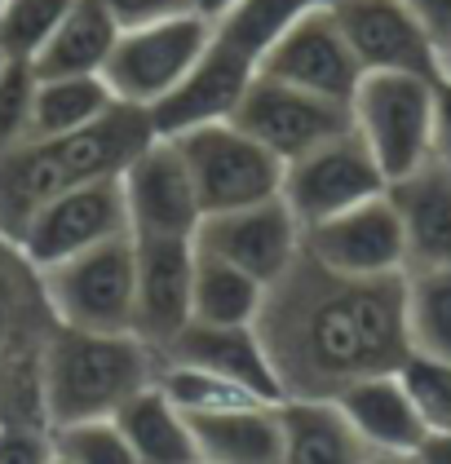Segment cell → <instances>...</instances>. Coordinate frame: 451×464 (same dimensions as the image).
I'll return each instance as SVG.
<instances>
[{
  "instance_id": "cell-1",
  "label": "cell",
  "mask_w": 451,
  "mask_h": 464,
  "mask_svg": "<svg viewBox=\"0 0 451 464\" xmlns=\"http://www.w3.org/2000/svg\"><path fill=\"white\" fill-rule=\"evenodd\" d=\"M257 336L270 358L279 402L341 398L354 381L403 372L407 341V275L354 279L319 266L310 252L266 287Z\"/></svg>"
},
{
  "instance_id": "cell-2",
  "label": "cell",
  "mask_w": 451,
  "mask_h": 464,
  "mask_svg": "<svg viewBox=\"0 0 451 464\" xmlns=\"http://www.w3.org/2000/svg\"><path fill=\"white\" fill-rule=\"evenodd\" d=\"M151 138H160L151 111L115 102L89 129H75L63 138H27L14 150H0V239L18 244L27 221L49 199L75 186L120 178Z\"/></svg>"
},
{
  "instance_id": "cell-3",
  "label": "cell",
  "mask_w": 451,
  "mask_h": 464,
  "mask_svg": "<svg viewBox=\"0 0 451 464\" xmlns=\"http://www.w3.org/2000/svg\"><path fill=\"white\" fill-rule=\"evenodd\" d=\"M160 354L133 332H84L58 323L44 362L49 429L75 420H106L133 393L155 385Z\"/></svg>"
},
{
  "instance_id": "cell-4",
  "label": "cell",
  "mask_w": 451,
  "mask_h": 464,
  "mask_svg": "<svg viewBox=\"0 0 451 464\" xmlns=\"http://www.w3.org/2000/svg\"><path fill=\"white\" fill-rule=\"evenodd\" d=\"M434 84L429 75L368 72L349 98V124L372 150L385 181H398L434 160Z\"/></svg>"
},
{
  "instance_id": "cell-5",
  "label": "cell",
  "mask_w": 451,
  "mask_h": 464,
  "mask_svg": "<svg viewBox=\"0 0 451 464\" xmlns=\"http://www.w3.org/2000/svg\"><path fill=\"white\" fill-rule=\"evenodd\" d=\"M35 279L58 323L84 332H133V296H138L133 235L106 239L58 266H44L35 270Z\"/></svg>"
},
{
  "instance_id": "cell-6",
  "label": "cell",
  "mask_w": 451,
  "mask_h": 464,
  "mask_svg": "<svg viewBox=\"0 0 451 464\" xmlns=\"http://www.w3.org/2000/svg\"><path fill=\"white\" fill-rule=\"evenodd\" d=\"M186 173L195 181L200 208L209 213H230V208H248L261 199H275L283 186V164L266 146H257L243 129L230 120H212L200 129H186L173 138Z\"/></svg>"
},
{
  "instance_id": "cell-7",
  "label": "cell",
  "mask_w": 451,
  "mask_h": 464,
  "mask_svg": "<svg viewBox=\"0 0 451 464\" xmlns=\"http://www.w3.org/2000/svg\"><path fill=\"white\" fill-rule=\"evenodd\" d=\"M209 32L212 23H204L200 14H177V18H164V23H146V27L120 32V40H115V49H111V58L103 67L111 98L138 111L160 107L186 80L195 58L204 53Z\"/></svg>"
},
{
  "instance_id": "cell-8",
  "label": "cell",
  "mask_w": 451,
  "mask_h": 464,
  "mask_svg": "<svg viewBox=\"0 0 451 464\" xmlns=\"http://www.w3.org/2000/svg\"><path fill=\"white\" fill-rule=\"evenodd\" d=\"M54 310L40 292L35 270L23 261L14 301H9V323L0 341V425H27L49 429V407H44V362H49V336H54Z\"/></svg>"
},
{
  "instance_id": "cell-9",
  "label": "cell",
  "mask_w": 451,
  "mask_h": 464,
  "mask_svg": "<svg viewBox=\"0 0 451 464\" xmlns=\"http://www.w3.org/2000/svg\"><path fill=\"white\" fill-rule=\"evenodd\" d=\"M385 173L377 169L372 150L358 142V133L346 129L328 142H319L314 150L297 155L283 164V186H279V199L292 208V217L301 221V230L314 221H328V217L346 213L354 204L385 195Z\"/></svg>"
},
{
  "instance_id": "cell-10",
  "label": "cell",
  "mask_w": 451,
  "mask_h": 464,
  "mask_svg": "<svg viewBox=\"0 0 451 464\" xmlns=\"http://www.w3.org/2000/svg\"><path fill=\"white\" fill-rule=\"evenodd\" d=\"M133 239H195L204 208L173 138H151L120 173Z\"/></svg>"
},
{
  "instance_id": "cell-11",
  "label": "cell",
  "mask_w": 451,
  "mask_h": 464,
  "mask_svg": "<svg viewBox=\"0 0 451 464\" xmlns=\"http://www.w3.org/2000/svg\"><path fill=\"white\" fill-rule=\"evenodd\" d=\"M230 124L243 129L257 146H266L279 164H288V160L314 150L319 142L354 129L346 102L319 98V93H306V89H292V84L270 80V75H257L248 84V93L240 98Z\"/></svg>"
},
{
  "instance_id": "cell-12",
  "label": "cell",
  "mask_w": 451,
  "mask_h": 464,
  "mask_svg": "<svg viewBox=\"0 0 451 464\" xmlns=\"http://www.w3.org/2000/svg\"><path fill=\"white\" fill-rule=\"evenodd\" d=\"M120 235H129V213H124L120 178H106L49 199L27 221V230L18 235L14 248L32 270H44V266H58L75 252H89Z\"/></svg>"
},
{
  "instance_id": "cell-13",
  "label": "cell",
  "mask_w": 451,
  "mask_h": 464,
  "mask_svg": "<svg viewBox=\"0 0 451 464\" xmlns=\"http://www.w3.org/2000/svg\"><path fill=\"white\" fill-rule=\"evenodd\" d=\"M301 248L319 266L341 270L354 279H389L407 275V244H403V221L394 213L389 195H372L346 213L314 221L301 230Z\"/></svg>"
},
{
  "instance_id": "cell-14",
  "label": "cell",
  "mask_w": 451,
  "mask_h": 464,
  "mask_svg": "<svg viewBox=\"0 0 451 464\" xmlns=\"http://www.w3.org/2000/svg\"><path fill=\"white\" fill-rule=\"evenodd\" d=\"M257 75H270L283 80L292 89H306L319 98H332V102H346L354 98L363 67L354 58V49L341 36V23L328 5H310L283 36L266 49Z\"/></svg>"
},
{
  "instance_id": "cell-15",
  "label": "cell",
  "mask_w": 451,
  "mask_h": 464,
  "mask_svg": "<svg viewBox=\"0 0 451 464\" xmlns=\"http://www.w3.org/2000/svg\"><path fill=\"white\" fill-rule=\"evenodd\" d=\"M195 248L240 266L243 275L270 287L301 256V221L275 195V199H261L248 208L209 213L195 230Z\"/></svg>"
},
{
  "instance_id": "cell-16",
  "label": "cell",
  "mask_w": 451,
  "mask_h": 464,
  "mask_svg": "<svg viewBox=\"0 0 451 464\" xmlns=\"http://www.w3.org/2000/svg\"><path fill=\"white\" fill-rule=\"evenodd\" d=\"M328 9L337 14L341 36L354 49L363 75L403 72L438 80V44L403 0H341Z\"/></svg>"
},
{
  "instance_id": "cell-17",
  "label": "cell",
  "mask_w": 451,
  "mask_h": 464,
  "mask_svg": "<svg viewBox=\"0 0 451 464\" xmlns=\"http://www.w3.org/2000/svg\"><path fill=\"white\" fill-rule=\"evenodd\" d=\"M252 80H257V58H248L230 40L209 32V44L195 58V67L186 72V80L160 107H151V124L160 138H177V133L212 124V120H230Z\"/></svg>"
},
{
  "instance_id": "cell-18",
  "label": "cell",
  "mask_w": 451,
  "mask_h": 464,
  "mask_svg": "<svg viewBox=\"0 0 451 464\" xmlns=\"http://www.w3.org/2000/svg\"><path fill=\"white\" fill-rule=\"evenodd\" d=\"M138 252V296H133V336L155 354L191 323V270L195 239H133Z\"/></svg>"
},
{
  "instance_id": "cell-19",
  "label": "cell",
  "mask_w": 451,
  "mask_h": 464,
  "mask_svg": "<svg viewBox=\"0 0 451 464\" xmlns=\"http://www.w3.org/2000/svg\"><path fill=\"white\" fill-rule=\"evenodd\" d=\"M346 420L354 425V433L368 442V451H398L412 456L425 433H429V416L420 407L417 390L407 385L403 372H381L368 381H354L341 398H332Z\"/></svg>"
},
{
  "instance_id": "cell-20",
  "label": "cell",
  "mask_w": 451,
  "mask_h": 464,
  "mask_svg": "<svg viewBox=\"0 0 451 464\" xmlns=\"http://www.w3.org/2000/svg\"><path fill=\"white\" fill-rule=\"evenodd\" d=\"M164 362H181V367H200L212 376H226L243 390H252L266 402H279V385L270 372V358L261 350L257 327H221V323H186L173 341L160 350Z\"/></svg>"
},
{
  "instance_id": "cell-21",
  "label": "cell",
  "mask_w": 451,
  "mask_h": 464,
  "mask_svg": "<svg viewBox=\"0 0 451 464\" xmlns=\"http://www.w3.org/2000/svg\"><path fill=\"white\" fill-rule=\"evenodd\" d=\"M385 195H389L394 213L403 221L407 275L451 266V169L429 160L417 173L389 181Z\"/></svg>"
},
{
  "instance_id": "cell-22",
  "label": "cell",
  "mask_w": 451,
  "mask_h": 464,
  "mask_svg": "<svg viewBox=\"0 0 451 464\" xmlns=\"http://www.w3.org/2000/svg\"><path fill=\"white\" fill-rule=\"evenodd\" d=\"M204 464H279L283 460V425L279 402H252L235 411L186 416Z\"/></svg>"
},
{
  "instance_id": "cell-23",
  "label": "cell",
  "mask_w": 451,
  "mask_h": 464,
  "mask_svg": "<svg viewBox=\"0 0 451 464\" xmlns=\"http://www.w3.org/2000/svg\"><path fill=\"white\" fill-rule=\"evenodd\" d=\"M283 460L279 464H368L372 451L354 433L346 411L332 398L319 402H279Z\"/></svg>"
},
{
  "instance_id": "cell-24",
  "label": "cell",
  "mask_w": 451,
  "mask_h": 464,
  "mask_svg": "<svg viewBox=\"0 0 451 464\" xmlns=\"http://www.w3.org/2000/svg\"><path fill=\"white\" fill-rule=\"evenodd\" d=\"M111 420L120 425L138 464H200L191 420L160 393V385H146L142 393H133Z\"/></svg>"
},
{
  "instance_id": "cell-25",
  "label": "cell",
  "mask_w": 451,
  "mask_h": 464,
  "mask_svg": "<svg viewBox=\"0 0 451 464\" xmlns=\"http://www.w3.org/2000/svg\"><path fill=\"white\" fill-rule=\"evenodd\" d=\"M115 40H120V27L111 23V14L103 5L98 0H75L71 14L63 18V27L35 53L32 72L40 80H49V75H103Z\"/></svg>"
},
{
  "instance_id": "cell-26",
  "label": "cell",
  "mask_w": 451,
  "mask_h": 464,
  "mask_svg": "<svg viewBox=\"0 0 451 464\" xmlns=\"http://www.w3.org/2000/svg\"><path fill=\"white\" fill-rule=\"evenodd\" d=\"M266 301V284L243 275L240 266L195 248V270H191V319L221 323V327H252Z\"/></svg>"
},
{
  "instance_id": "cell-27",
  "label": "cell",
  "mask_w": 451,
  "mask_h": 464,
  "mask_svg": "<svg viewBox=\"0 0 451 464\" xmlns=\"http://www.w3.org/2000/svg\"><path fill=\"white\" fill-rule=\"evenodd\" d=\"M115 107L103 75H35V107H32V138H63L75 129L98 124Z\"/></svg>"
},
{
  "instance_id": "cell-28",
  "label": "cell",
  "mask_w": 451,
  "mask_h": 464,
  "mask_svg": "<svg viewBox=\"0 0 451 464\" xmlns=\"http://www.w3.org/2000/svg\"><path fill=\"white\" fill-rule=\"evenodd\" d=\"M407 341L412 358L451 367V266L407 275Z\"/></svg>"
},
{
  "instance_id": "cell-29",
  "label": "cell",
  "mask_w": 451,
  "mask_h": 464,
  "mask_svg": "<svg viewBox=\"0 0 451 464\" xmlns=\"http://www.w3.org/2000/svg\"><path fill=\"white\" fill-rule=\"evenodd\" d=\"M310 5L314 0H235V5L212 23V32L221 40H230L235 49H243L248 58H257V67H261L266 49L292 27Z\"/></svg>"
},
{
  "instance_id": "cell-30",
  "label": "cell",
  "mask_w": 451,
  "mask_h": 464,
  "mask_svg": "<svg viewBox=\"0 0 451 464\" xmlns=\"http://www.w3.org/2000/svg\"><path fill=\"white\" fill-rule=\"evenodd\" d=\"M155 385L181 416H209V411H235V407L266 402V398H257L252 390H243L235 381H226V376H212V372H200V367H181V362H164V358H160Z\"/></svg>"
},
{
  "instance_id": "cell-31",
  "label": "cell",
  "mask_w": 451,
  "mask_h": 464,
  "mask_svg": "<svg viewBox=\"0 0 451 464\" xmlns=\"http://www.w3.org/2000/svg\"><path fill=\"white\" fill-rule=\"evenodd\" d=\"M75 0H5L0 9V53L5 63H27L49 44V36L63 27Z\"/></svg>"
},
{
  "instance_id": "cell-32",
  "label": "cell",
  "mask_w": 451,
  "mask_h": 464,
  "mask_svg": "<svg viewBox=\"0 0 451 464\" xmlns=\"http://www.w3.org/2000/svg\"><path fill=\"white\" fill-rule=\"evenodd\" d=\"M54 433V451L71 464H138L120 425L106 420H75V425H58Z\"/></svg>"
},
{
  "instance_id": "cell-33",
  "label": "cell",
  "mask_w": 451,
  "mask_h": 464,
  "mask_svg": "<svg viewBox=\"0 0 451 464\" xmlns=\"http://www.w3.org/2000/svg\"><path fill=\"white\" fill-rule=\"evenodd\" d=\"M32 107H35V72L27 63L0 67V150H14L32 138Z\"/></svg>"
},
{
  "instance_id": "cell-34",
  "label": "cell",
  "mask_w": 451,
  "mask_h": 464,
  "mask_svg": "<svg viewBox=\"0 0 451 464\" xmlns=\"http://www.w3.org/2000/svg\"><path fill=\"white\" fill-rule=\"evenodd\" d=\"M0 464H54V433L27 425H0Z\"/></svg>"
},
{
  "instance_id": "cell-35",
  "label": "cell",
  "mask_w": 451,
  "mask_h": 464,
  "mask_svg": "<svg viewBox=\"0 0 451 464\" xmlns=\"http://www.w3.org/2000/svg\"><path fill=\"white\" fill-rule=\"evenodd\" d=\"M111 23L120 32L129 27H146V23H164V18H177V14H191V0H98Z\"/></svg>"
},
{
  "instance_id": "cell-36",
  "label": "cell",
  "mask_w": 451,
  "mask_h": 464,
  "mask_svg": "<svg viewBox=\"0 0 451 464\" xmlns=\"http://www.w3.org/2000/svg\"><path fill=\"white\" fill-rule=\"evenodd\" d=\"M434 160L451 169V84H434Z\"/></svg>"
},
{
  "instance_id": "cell-37",
  "label": "cell",
  "mask_w": 451,
  "mask_h": 464,
  "mask_svg": "<svg viewBox=\"0 0 451 464\" xmlns=\"http://www.w3.org/2000/svg\"><path fill=\"white\" fill-rule=\"evenodd\" d=\"M420 18V27L434 36V44L451 40V0H403Z\"/></svg>"
},
{
  "instance_id": "cell-38",
  "label": "cell",
  "mask_w": 451,
  "mask_h": 464,
  "mask_svg": "<svg viewBox=\"0 0 451 464\" xmlns=\"http://www.w3.org/2000/svg\"><path fill=\"white\" fill-rule=\"evenodd\" d=\"M18 270H23V256H18V248L0 239V341H5V323H9V301H14Z\"/></svg>"
},
{
  "instance_id": "cell-39",
  "label": "cell",
  "mask_w": 451,
  "mask_h": 464,
  "mask_svg": "<svg viewBox=\"0 0 451 464\" xmlns=\"http://www.w3.org/2000/svg\"><path fill=\"white\" fill-rule=\"evenodd\" d=\"M420 464H451V429H429L425 442L417 447Z\"/></svg>"
},
{
  "instance_id": "cell-40",
  "label": "cell",
  "mask_w": 451,
  "mask_h": 464,
  "mask_svg": "<svg viewBox=\"0 0 451 464\" xmlns=\"http://www.w3.org/2000/svg\"><path fill=\"white\" fill-rule=\"evenodd\" d=\"M230 5H235V0H191V14H200L204 23H217Z\"/></svg>"
},
{
  "instance_id": "cell-41",
  "label": "cell",
  "mask_w": 451,
  "mask_h": 464,
  "mask_svg": "<svg viewBox=\"0 0 451 464\" xmlns=\"http://www.w3.org/2000/svg\"><path fill=\"white\" fill-rule=\"evenodd\" d=\"M368 464H420V460H417V451H412V456H398V451H372V460Z\"/></svg>"
},
{
  "instance_id": "cell-42",
  "label": "cell",
  "mask_w": 451,
  "mask_h": 464,
  "mask_svg": "<svg viewBox=\"0 0 451 464\" xmlns=\"http://www.w3.org/2000/svg\"><path fill=\"white\" fill-rule=\"evenodd\" d=\"M438 80H447L451 84V40L438 44Z\"/></svg>"
},
{
  "instance_id": "cell-43",
  "label": "cell",
  "mask_w": 451,
  "mask_h": 464,
  "mask_svg": "<svg viewBox=\"0 0 451 464\" xmlns=\"http://www.w3.org/2000/svg\"><path fill=\"white\" fill-rule=\"evenodd\" d=\"M54 464H71V460H63V456H58V451H54Z\"/></svg>"
},
{
  "instance_id": "cell-44",
  "label": "cell",
  "mask_w": 451,
  "mask_h": 464,
  "mask_svg": "<svg viewBox=\"0 0 451 464\" xmlns=\"http://www.w3.org/2000/svg\"><path fill=\"white\" fill-rule=\"evenodd\" d=\"M314 5H341V0H314Z\"/></svg>"
},
{
  "instance_id": "cell-45",
  "label": "cell",
  "mask_w": 451,
  "mask_h": 464,
  "mask_svg": "<svg viewBox=\"0 0 451 464\" xmlns=\"http://www.w3.org/2000/svg\"><path fill=\"white\" fill-rule=\"evenodd\" d=\"M0 67H5V53H0Z\"/></svg>"
},
{
  "instance_id": "cell-46",
  "label": "cell",
  "mask_w": 451,
  "mask_h": 464,
  "mask_svg": "<svg viewBox=\"0 0 451 464\" xmlns=\"http://www.w3.org/2000/svg\"><path fill=\"white\" fill-rule=\"evenodd\" d=\"M0 9H5V0H0Z\"/></svg>"
},
{
  "instance_id": "cell-47",
  "label": "cell",
  "mask_w": 451,
  "mask_h": 464,
  "mask_svg": "<svg viewBox=\"0 0 451 464\" xmlns=\"http://www.w3.org/2000/svg\"><path fill=\"white\" fill-rule=\"evenodd\" d=\"M200 464H204V460H200Z\"/></svg>"
}]
</instances>
